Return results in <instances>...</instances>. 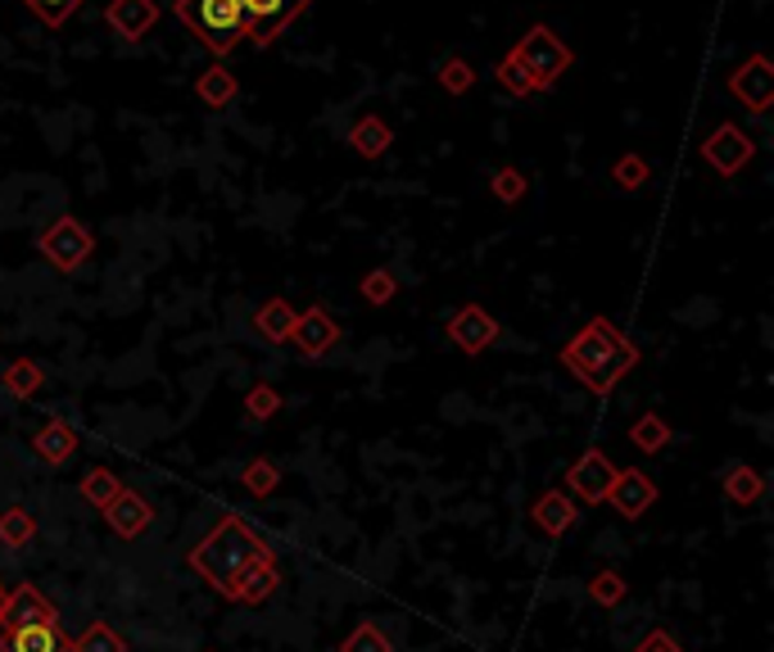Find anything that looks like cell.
I'll return each mask as SVG.
<instances>
[{
    "instance_id": "cell-39",
    "label": "cell",
    "mask_w": 774,
    "mask_h": 652,
    "mask_svg": "<svg viewBox=\"0 0 774 652\" xmlns=\"http://www.w3.org/2000/svg\"><path fill=\"white\" fill-rule=\"evenodd\" d=\"M5 598H10V589H5V584H0V616H5Z\"/></svg>"
},
{
    "instance_id": "cell-30",
    "label": "cell",
    "mask_w": 774,
    "mask_h": 652,
    "mask_svg": "<svg viewBox=\"0 0 774 652\" xmlns=\"http://www.w3.org/2000/svg\"><path fill=\"white\" fill-rule=\"evenodd\" d=\"M340 652H394V643L377 620H358V626L349 630V639L340 643Z\"/></svg>"
},
{
    "instance_id": "cell-18",
    "label": "cell",
    "mask_w": 774,
    "mask_h": 652,
    "mask_svg": "<svg viewBox=\"0 0 774 652\" xmlns=\"http://www.w3.org/2000/svg\"><path fill=\"white\" fill-rule=\"evenodd\" d=\"M33 449H37V458L41 462H69L73 453H78V430L69 426V422H59V417H50L37 435H33Z\"/></svg>"
},
{
    "instance_id": "cell-27",
    "label": "cell",
    "mask_w": 774,
    "mask_h": 652,
    "mask_svg": "<svg viewBox=\"0 0 774 652\" xmlns=\"http://www.w3.org/2000/svg\"><path fill=\"white\" fill-rule=\"evenodd\" d=\"M118 489H122V481H118L109 467H91V472L82 476V485H78V494H82V499H86L91 508H105Z\"/></svg>"
},
{
    "instance_id": "cell-26",
    "label": "cell",
    "mask_w": 774,
    "mask_h": 652,
    "mask_svg": "<svg viewBox=\"0 0 774 652\" xmlns=\"http://www.w3.org/2000/svg\"><path fill=\"white\" fill-rule=\"evenodd\" d=\"M37 540V521L27 508H5L0 512V544H10V548H23V544H33Z\"/></svg>"
},
{
    "instance_id": "cell-36",
    "label": "cell",
    "mask_w": 774,
    "mask_h": 652,
    "mask_svg": "<svg viewBox=\"0 0 774 652\" xmlns=\"http://www.w3.org/2000/svg\"><path fill=\"white\" fill-rule=\"evenodd\" d=\"M489 191L499 195L503 204H516V200H525V191H531V181H525L521 168H499V173H493V181H489Z\"/></svg>"
},
{
    "instance_id": "cell-22",
    "label": "cell",
    "mask_w": 774,
    "mask_h": 652,
    "mask_svg": "<svg viewBox=\"0 0 774 652\" xmlns=\"http://www.w3.org/2000/svg\"><path fill=\"white\" fill-rule=\"evenodd\" d=\"M765 494V476L757 467H748V462H734V467H725V499L738 503V508H752L761 503Z\"/></svg>"
},
{
    "instance_id": "cell-37",
    "label": "cell",
    "mask_w": 774,
    "mask_h": 652,
    "mask_svg": "<svg viewBox=\"0 0 774 652\" xmlns=\"http://www.w3.org/2000/svg\"><path fill=\"white\" fill-rule=\"evenodd\" d=\"M394 295H398V282H394L390 272L377 268V272H367V276H362V299H367V304H377V308H381V304H390Z\"/></svg>"
},
{
    "instance_id": "cell-28",
    "label": "cell",
    "mask_w": 774,
    "mask_h": 652,
    "mask_svg": "<svg viewBox=\"0 0 774 652\" xmlns=\"http://www.w3.org/2000/svg\"><path fill=\"white\" fill-rule=\"evenodd\" d=\"M630 440H634V449H643V453H662V449L670 444V426H666L657 413H643V417L634 422V430H630Z\"/></svg>"
},
{
    "instance_id": "cell-2",
    "label": "cell",
    "mask_w": 774,
    "mask_h": 652,
    "mask_svg": "<svg viewBox=\"0 0 774 652\" xmlns=\"http://www.w3.org/2000/svg\"><path fill=\"white\" fill-rule=\"evenodd\" d=\"M263 557H272V548L254 535V525L245 521V517H236V512H227V517H223V521L213 525V531L191 548L186 567L200 571V580H209L223 598L236 603V584H240V576L250 571L254 562H263Z\"/></svg>"
},
{
    "instance_id": "cell-23",
    "label": "cell",
    "mask_w": 774,
    "mask_h": 652,
    "mask_svg": "<svg viewBox=\"0 0 774 652\" xmlns=\"http://www.w3.org/2000/svg\"><path fill=\"white\" fill-rule=\"evenodd\" d=\"M236 73L227 69V64H213V69H204L200 73V82H195V96H200V105H209V109H227L231 100H236Z\"/></svg>"
},
{
    "instance_id": "cell-1",
    "label": "cell",
    "mask_w": 774,
    "mask_h": 652,
    "mask_svg": "<svg viewBox=\"0 0 774 652\" xmlns=\"http://www.w3.org/2000/svg\"><path fill=\"white\" fill-rule=\"evenodd\" d=\"M562 363H567V371L580 386H590L603 399V394H611L616 386H621L626 371L639 367V345L626 340L621 327H611L607 318H594L562 345Z\"/></svg>"
},
{
    "instance_id": "cell-15",
    "label": "cell",
    "mask_w": 774,
    "mask_h": 652,
    "mask_svg": "<svg viewBox=\"0 0 774 652\" xmlns=\"http://www.w3.org/2000/svg\"><path fill=\"white\" fill-rule=\"evenodd\" d=\"M290 340L299 345V354H308V358H322L326 349H335L340 327H335V318L326 313L322 304H313V308H308V313H299V318H295Z\"/></svg>"
},
{
    "instance_id": "cell-25",
    "label": "cell",
    "mask_w": 774,
    "mask_h": 652,
    "mask_svg": "<svg viewBox=\"0 0 774 652\" xmlns=\"http://www.w3.org/2000/svg\"><path fill=\"white\" fill-rule=\"evenodd\" d=\"M69 652H128V643H122L118 630L105 626V620H91L78 639H69Z\"/></svg>"
},
{
    "instance_id": "cell-9",
    "label": "cell",
    "mask_w": 774,
    "mask_h": 652,
    "mask_svg": "<svg viewBox=\"0 0 774 652\" xmlns=\"http://www.w3.org/2000/svg\"><path fill=\"white\" fill-rule=\"evenodd\" d=\"M611 481H616V467H611V458L603 449H584L571 462V472H567L571 494H575V499H584V503H607Z\"/></svg>"
},
{
    "instance_id": "cell-29",
    "label": "cell",
    "mask_w": 774,
    "mask_h": 652,
    "mask_svg": "<svg viewBox=\"0 0 774 652\" xmlns=\"http://www.w3.org/2000/svg\"><path fill=\"white\" fill-rule=\"evenodd\" d=\"M240 485H245V489H250V494H254V499H267V494H272L276 485H282V467H276V462H272V458H254V462H250V467H245V472H240Z\"/></svg>"
},
{
    "instance_id": "cell-38",
    "label": "cell",
    "mask_w": 774,
    "mask_h": 652,
    "mask_svg": "<svg viewBox=\"0 0 774 652\" xmlns=\"http://www.w3.org/2000/svg\"><path fill=\"white\" fill-rule=\"evenodd\" d=\"M634 652H684V648H679L666 630H647V635H643V643H639Z\"/></svg>"
},
{
    "instance_id": "cell-4",
    "label": "cell",
    "mask_w": 774,
    "mask_h": 652,
    "mask_svg": "<svg viewBox=\"0 0 774 652\" xmlns=\"http://www.w3.org/2000/svg\"><path fill=\"white\" fill-rule=\"evenodd\" d=\"M177 19L186 23V33L200 37V46L218 59H227L236 42L245 37L240 0H177Z\"/></svg>"
},
{
    "instance_id": "cell-34",
    "label": "cell",
    "mask_w": 774,
    "mask_h": 652,
    "mask_svg": "<svg viewBox=\"0 0 774 652\" xmlns=\"http://www.w3.org/2000/svg\"><path fill=\"white\" fill-rule=\"evenodd\" d=\"M23 5L33 10V14H37L46 27H64V23H69V19H73V14L86 5V0H23Z\"/></svg>"
},
{
    "instance_id": "cell-21",
    "label": "cell",
    "mask_w": 774,
    "mask_h": 652,
    "mask_svg": "<svg viewBox=\"0 0 774 652\" xmlns=\"http://www.w3.org/2000/svg\"><path fill=\"white\" fill-rule=\"evenodd\" d=\"M295 308L286 304V299H267L259 313H254V331L267 340V345H286L290 340V331H295Z\"/></svg>"
},
{
    "instance_id": "cell-16",
    "label": "cell",
    "mask_w": 774,
    "mask_h": 652,
    "mask_svg": "<svg viewBox=\"0 0 774 652\" xmlns=\"http://www.w3.org/2000/svg\"><path fill=\"white\" fill-rule=\"evenodd\" d=\"M531 521L539 525V531H544L548 540H562V535L571 531V525L580 521V508H575L571 494H562V489H548V494H539V499H535Z\"/></svg>"
},
{
    "instance_id": "cell-17",
    "label": "cell",
    "mask_w": 774,
    "mask_h": 652,
    "mask_svg": "<svg viewBox=\"0 0 774 652\" xmlns=\"http://www.w3.org/2000/svg\"><path fill=\"white\" fill-rule=\"evenodd\" d=\"M0 652H69V639L59 635V626L0 630Z\"/></svg>"
},
{
    "instance_id": "cell-33",
    "label": "cell",
    "mask_w": 774,
    "mask_h": 652,
    "mask_svg": "<svg viewBox=\"0 0 774 652\" xmlns=\"http://www.w3.org/2000/svg\"><path fill=\"white\" fill-rule=\"evenodd\" d=\"M245 413H250L254 422H267V417H276V413H282V390H276V386H267V381L250 386V394H245Z\"/></svg>"
},
{
    "instance_id": "cell-11",
    "label": "cell",
    "mask_w": 774,
    "mask_h": 652,
    "mask_svg": "<svg viewBox=\"0 0 774 652\" xmlns=\"http://www.w3.org/2000/svg\"><path fill=\"white\" fill-rule=\"evenodd\" d=\"M27 626H59L55 607L41 598V589L19 584L5 598V616H0V630H27Z\"/></svg>"
},
{
    "instance_id": "cell-20",
    "label": "cell",
    "mask_w": 774,
    "mask_h": 652,
    "mask_svg": "<svg viewBox=\"0 0 774 652\" xmlns=\"http://www.w3.org/2000/svg\"><path fill=\"white\" fill-rule=\"evenodd\" d=\"M276 584H282V571H276V557H263V562H254L250 571L240 576V584H236V603H250V607H259V603H267V598L276 594Z\"/></svg>"
},
{
    "instance_id": "cell-31",
    "label": "cell",
    "mask_w": 774,
    "mask_h": 652,
    "mask_svg": "<svg viewBox=\"0 0 774 652\" xmlns=\"http://www.w3.org/2000/svg\"><path fill=\"white\" fill-rule=\"evenodd\" d=\"M626 594H630V584H626L621 571H598V576L590 580V598H594L598 607H621Z\"/></svg>"
},
{
    "instance_id": "cell-7",
    "label": "cell",
    "mask_w": 774,
    "mask_h": 652,
    "mask_svg": "<svg viewBox=\"0 0 774 652\" xmlns=\"http://www.w3.org/2000/svg\"><path fill=\"white\" fill-rule=\"evenodd\" d=\"M752 154H757V145H752L748 132L738 128V122H721V128L702 141V159H706L711 168H716L721 177L742 173V168L752 164Z\"/></svg>"
},
{
    "instance_id": "cell-5",
    "label": "cell",
    "mask_w": 774,
    "mask_h": 652,
    "mask_svg": "<svg viewBox=\"0 0 774 652\" xmlns=\"http://www.w3.org/2000/svg\"><path fill=\"white\" fill-rule=\"evenodd\" d=\"M37 250H41V259H46L55 272L69 276V272H78V268L91 259V250H96V236L82 227V217L64 213V217H55V223L37 236Z\"/></svg>"
},
{
    "instance_id": "cell-35",
    "label": "cell",
    "mask_w": 774,
    "mask_h": 652,
    "mask_svg": "<svg viewBox=\"0 0 774 652\" xmlns=\"http://www.w3.org/2000/svg\"><path fill=\"white\" fill-rule=\"evenodd\" d=\"M440 86L449 91V96H467V91L476 86V69L467 64V59H444V64H440Z\"/></svg>"
},
{
    "instance_id": "cell-3",
    "label": "cell",
    "mask_w": 774,
    "mask_h": 652,
    "mask_svg": "<svg viewBox=\"0 0 774 652\" xmlns=\"http://www.w3.org/2000/svg\"><path fill=\"white\" fill-rule=\"evenodd\" d=\"M508 64L531 82V91H548L562 82V73L575 64V55L571 46L552 33L548 23H535V27H525V37H516V46L503 55Z\"/></svg>"
},
{
    "instance_id": "cell-24",
    "label": "cell",
    "mask_w": 774,
    "mask_h": 652,
    "mask_svg": "<svg viewBox=\"0 0 774 652\" xmlns=\"http://www.w3.org/2000/svg\"><path fill=\"white\" fill-rule=\"evenodd\" d=\"M41 381H46V371H41L37 358H19V363H10L5 371H0V386H5V394H14V399L37 394Z\"/></svg>"
},
{
    "instance_id": "cell-10",
    "label": "cell",
    "mask_w": 774,
    "mask_h": 652,
    "mask_svg": "<svg viewBox=\"0 0 774 652\" xmlns=\"http://www.w3.org/2000/svg\"><path fill=\"white\" fill-rule=\"evenodd\" d=\"M449 340L462 354H485L493 340H499V318L485 313L480 304H462L457 313L449 318Z\"/></svg>"
},
{
    "instance_id": "cell-12",
    "label": "cell",
    "mask_w": 774,
    "mask_h": 652,
    "mask_svg": "<svg viewBox=\"0 0 774 652\" xmlns=\"http://www.w3.org/2000/svg\"><path fill=\"white\" fill-rule=\"evenodd\" d=\"M607 503L621 512L626 521H634V517H643L647 508L657 503V485L647 481L643 472H634V467H630V472L616 467V481H611V489H607Z\"/></svg>"
},
{
    "instance_id": "cell-13",
    "label": "cell",
    "mask_w": 774,
    "mask_h": 652,
    "mask_svg": "<svg viewBox=\"0 0 774 652\" xmlns=\"http://www.w3.org/2000/svg\"><path fill=\"white\" fill-rule=\"evenodd\" d=\"M100 512H105V521L114 525V535H122V540L145 535V531H150V521H154V508L141 499L136 489H128V485H122Z\"/></svg>"
},
{
    "instance_id": "cell-32",
    "label": "cell",
    "mask_w": 774,
    "mask_h": 652,
    "mask_svg": "<svg viewBox=\"0 0 774 652\" xmlns=\"http://www.w3.org/2000/svg\"><path fill=\"white\" fill-rule=\"evenodd\" d=\"M647 177H653V168H647V159H639V154H621V159L611 164V181L621 186V191H643Z\"/></svg>"
},
{
    "instance_id": "cell-19",
    "label": "cell",
    "mask_w": 774,
    "mask_h": 652,
    "mask_svg": "<svg viewBox=\"0 0 774 652\" xmlns=\"http://www.w3.org/2000/svg\"><path fill=\"white\" fill-rule=\"evenodd\" d=\"M349 145L362 154V159H381V154L394 145V132H390V122L381 114H362L349 128Z\"/></svg>"
},
{
    "instance_id": "cell-14",
    "label": "cell",
    "mask_w": 774,
    "mask_h": 652,
    "mask_svg": "<svg viewBox=\"0 0 774 652\" xmlns=\"http://www.w3.org/2000/svg\"><path fill=\"white\" fill-rule=\"evenodd\" d=\"M154 19H159V0H109L105 10L109 33L122 42H141L154 27Z\"/></svg>"
},
{
    "instance_id": "cell-6",
    "label": "cell",
    "mask_w": 774,
    "mask_h": 652,
    "mask_svg": "<svg viewBox=\"0 0 774 652\" xmlns=\"http://www.w3.org/2000/svg\"><path fill=\"white\" fill-rule=\"evenodd\" d=\"M308 5H313V0H240V10H245V37H250L259 50H267Z\"/></svg>"
},
{
    "instance_id": "cell-8",
    "label": "cell",
    "mask_w": 774,
    "mask_h": 652,
    "mask_svg": "<svg viewBox=\"0 0 774 652\" xmlns=\"http://www.w3.org/2000/svg\"><path fill=\"white\" fill-rule=\"evenodd\" d=\"M725 86H729V96L742 100V109H752V114H765L774 105V73H770L765 55L742 59V64L725 78Z\"/></svg>"
}]
</instances>
